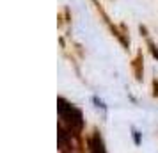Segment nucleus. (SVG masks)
Listing matches in <instances>:
<instances>
[{
	"mask_svg": "<svg viewBox=\"0 0 158 153\" xmlns=\"http://www.w3.org/2000/svg\"><path fill=\"white\" fill-rule=\"evenodd\" d=\"M153 95L158 98V80H153Z\"/></svg>",
	"mask_w": 158,
	"mask_h": 153,
	"instance_id": "4",
	"label": "nucleus"
},
{
	"mask_svg": "<svg viewBox=\"0 0 158 153\" xmlns=\"http://www.w3.org/2000/svg\"><path fill=\"white\" fill-rule=\"evenodd\" d=\"M148 45H149V50H151V53L155 55V57L158 59V48L155 46V43H151V41H148Z\"/></svg>",
	"mask_w": 158,
	"mask_h": 153,
	"instance_id": "3",
	"label": "nucleus"
},
{
	"mask_svg": "<svg viewBox=\"0 0 158 153\" xmlns=\"http://www.w3.org/2000/svg\"><path fill=\"white\" fill-rule=\"evenodd\" d=\"M57 109H59V116L62 119V123L68 125V130L71 134H78L82 128H84V117H82V112H80L75 105L68 103L64 98H59L57 100Z\"/></svg>",
	"mask_w": 158,
	"mask_h": 153,
	"instance_id": "1",
	"label": "nucleus"
},
{
	"mask_svg": "<svg viewBox=\"0 0 158 153\" xmlns=\"http://www.w3.org/2000/svg\"><path fill=\"white\" fill-rule=\"evenodd\" d=\"M133 71H135V79L142 80V73H144V66H142V55L139 53L133 61Z\"/></svg>",
	"mask_w": 158,
	"mask_h": 153,
	"instance_id": "2",
	"label": "nucleus"
}]
</instances>
